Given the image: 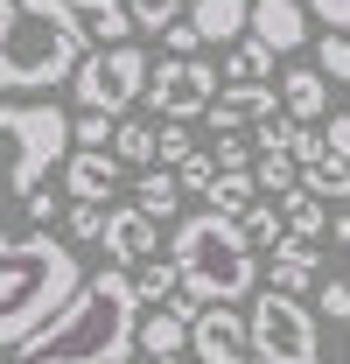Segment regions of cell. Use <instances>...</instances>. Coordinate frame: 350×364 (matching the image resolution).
Masks as SVG:
<instances>
[{"mask_svg":"<svg viewBox=\"0 0 350 364\" xmlns=\"http://www.w3.org/2000/svg\"><path fill=\"white\" fill-rule=\"evenodd\" d=\"M133 322H140V294H133L127 267L85 273L78 294L14 350L21 364H120L133 358Z\"/></svg>","mask_w":350,"mask_h":364,"instance_id":"cell-1","label":"cell"},{"mask_svg":"<svg viewBox=\"0 0 350 364\" xmlns=\"http://www.w3.org/2000/svg\"><path fill=\"white\" fill-rule=\"evenodd\" d=\"M78 252L49 231H0V350H21L70 294H78Z\"/></svg>","mask_w":350,"mask_h":364,"instance_id":"cell-2","label":"cell"},{"mask_svg":"<svg viewBox=\"0 0 350 364\" xmlns=\"http://www.w3.org/2000/svg\"><path fill=\"white\" fill-rule=\"evenodd\" d=\"M85 21L70 0H0V91H56L85 63Z\"/></svg>","mask_w":350,"mask_h":364,"instance_id":"cell-3","label":"cell"},{"mask_svg":"<svg viewBox=\"0 0 350 364\" xmlns=\"http://www.w3.org/2000/svg\"><path fill=\"white\" fill-rule=\"evenodd\" d=\"M169 259L182 267V287H196L203 301H245V294L260 287V259H253L238 218H224V210H211V203L175 225Z\"/></svg>","mask_w":350,"mask_h":364,"instance_id":"cell-4","label":"cell"},{"mask_svg":"<svg viewBox=\"0 0 350 364\" xmlns=\"http://www.w3.org/2000/svg\"><path fill=\"white\" fill-rule=\"evenodd\" d=\"M70 154V112L63 105H0V210H21V196L49 182Z\"/></svg>","mask_w":350,"mask_h":364,"instance_id":"cell-5","label":"cell"},{"mask_svg":"<svg viewBox=\"0 0 350 364\" xmlns=\"http://www.w3.org/2000/svg\"><path fill=\"white\" fill-rule=\"evenodd\" d=\"M253 358L266 364H322V336H315V309H302V294H280V287H253Z\"/></svg>","mask_w":350,"mask_h":364,"instance_id":"cell-6","label":"cell"},{"mask_svg":"<svg viewBox=\"0 0 350 364\" xmlns=\"http://www.w3.org/2000/svg\"><path fill=\"white\" fill-rule=\"evenodd\" d=\"M147 49H133V36L127 43H91L85 49V63L70 70V91H78V112H127L133 98L147 91Z\"/></svg>","mask_w":350,"mask_h":364,"instance_id":"cell-7","label":"cell"},{"mask_svg":"<svg viewBox=\"0 0 350 364\" xmlns=\"http://www.w3.org/2000/svg\"><path fill=\"white\" fill-rule=\"evenodd\" d=\"M218 98V70L203 56H169L147 70V105L154 119H203V105Z\"/></svg>","mask_w":350,"mask_h":364,"instance_id":"cell-8","label":"cell"},{"mask_svg":"<svg viewBox=\"0 0 350 364\" xmlns=\"http://www.w3.org/2000/svg\"><path fill=\"white\" fill-rule=\"evenodd\" d=\"M189 350H196V364H253L245 316H231V301H203L189 322Z\"/></svg>","mask_w":350,"mask_h":364,"instance_id":"cell-9","label":"cell"},{"mask_svg":"<svg viewBox=\"0 0 350 364\" xmlns=\"http://www.w3.org/2000/svg\"><path fill=\"white\" fill-rule=\"evenodd\" d=\"M105 252H112V267H140V259H154L161 252V218H147L140 203H105Z\"/></svg>","mask_w":350,"mask_h":364,"instance_id":"cell-10","label":"cell"},{"mask_svg":"<svg viewBox=\"0 0 350 364\" xmlns=\"http://www.w3.org/2000/svg\"><path fill=\"white\" fill-rule=\"evenodd\" d=\"M245 36H260L273 56H287V49L308 43V7L302 0H253L245 7Z\"/></svg>","mask_w":350,"mask_h":364,"instance_id":"cell-11","label":"cell"},{"mask_svg":"<svg viewBox=\"0 0 350 364\" xmlns=\"http://www.w3.org/2000/svg\"><path fill=\"white\" fill-rule=\"evenodd\" d=\"M63 189H70L78 203H112V189H120V154H105V147H70V154H63Z\"/></svg>","mask_w":350,"mask_h":364,"instance_id":"cell-12","label":"cell"},{"mask_svg":"<svg viewBox=\"0 0 350 364\" xmlns=\"http://www.w3.org/2000/svg\"><path fill=\"white\" fill-rule=\"evenodd\" d=\"M273 105H280L273 85H218V98L203 105V119H211L218 134H245V127H260Z\"/></svg>","mask_w":350,"mask_h":364,"instance_id":"cell-13","label":"cell"},{"mask_svg":"<svg viewBox=\"0 0 350 364\" xmlns=\"http://www.w3.org/2000/svg\"><path fill=\"white\" fill-rule=\"evenodd\" d=\"M280 112L287 119H302V127H322V112H329V77L308 63V70H287L280 77Z\"/></svg>","mask_w":350,"mask_h":364,"instance_id":"cell-14","label":"cell"},{"mask_svg":"<svg viewBox=\"0 0 350 364\" xmlns=\"http://www.w3.org/2000/svg\"><path fill=\"white\" fill-rule=\"evenodd\" d=\"M133 350H147V358H182V350H189V322L175 316V309H147V316L133 322Z\"/></svg>","mask_w":350,"mask_h":364,"instance_id":"cell-15","label":"cell"},{"mask_svg":"<svg viewBox=\"0 0 350 364\" xmlns=\"http://www.w3.org/2000/svg\"><path fill=\"white\" fill-rule=\"evenodd\" d=\"M273 287L280 294H302V287H315V238H280L273 245Z\"/></svg>","mask_w":350,"mask_h":364,"instance_id":"cell-16","label":"cell"},{"mask_svg":"<svg viewBox=\"0 0 350 364\" xmlns=\"http://www.w3.org/2000/svg\"><path fill=\"white\" fill-rule=\"evenodd\" d=\"M245 7L253 0H189V21L203 43H238L245 36Z\"/></svg>","mask_w":350,"mask_h":364,"instance_id":"cell-17","label":"cell"},{"mask_svg":"<svg viewBox=\"0 0 350 364\" xmlns=\"http://www.w3.org/2000/svg\"><path fill=\"white\" fill-rule=\"evenodd\" d=\"M70 14L85 21V36H91V43H127V36H133L127 0H70Z\"/></svg>","mask_w":350,"mask_h":364,"instance_id":"cell-18","label":"cell"},{"mask_svg":"<svg viewBox=\"0 0 350 364\" xmlns=\"http://www.w3.org/2000/svg\"><path fill=\"white\" fill-rule=\"evenodd\" d=\"M273 77V49L260 36H238V43H224V85H266Z\"/></svg>","mask_w":350,"mask_h":364,"instance_id":"cell-19","label":"cell"},{"mask_svg":"<svg viewBox=\"0 0 350 364\" xmlns=\"http://www.w3.org/2000/svg\"><path fill=\"white\" fill-rule=\"evenodd\" d=\"M127 273H133V294H140V309H161L175 287H182V267H175V259H161V252H154V259H140V267H127Z\"/></svg>","mask_w":350,"mask_h":364,"instance_id":"cell-20","label":"cell"},{"mask_svg":"<svg viewBox=\"0 0 350 364\" xmlns=\"http://www.w3.org/2000/svg\"><path fill=\"white\" fill-rule=\"evenodd\" d=\"M302 189H308V196H329V203H344V196H350V161L322 147L315 161H302Z\"/></svg>","mask_w":350,"mask_h":364,"instance_id":"cell-21","label":"cell"},{"mask_svg":"<svg viewBox=\"0 0 350 364\" xmlns=\"http://www.w3.org/2000/svg\"><path fill=\"white\" fill-rule=\"evenodd\" d=\"M273 203H280V225L295 231V238H322V225H329V218H322V196L287 189V196H273Z\"/></svg>","mask_w":350,"mask_h":364,"instance_id":"cell-22","label":"cell"},{"mask_svg":"<svg viewBox=\"0 0 350 364\" xmlns=\"http://www.w3.org/2000/svg\"><path fill=\"white\" fill-rule=\"evenodd\" d=\"M238 231H245V245H253V252H273V245H280V238H287V225H280V203H260V196H253V203H245V210H238Z\"/></svg>","mask_w":350,"mask_h":364,"instance_id":"cell-23","label":"cell"},{"mask_svg":"<svg viewBox=\"0 0 350 364\" xmlns=\"http://www.w3.org/2000/svg\"><path fill=\"white\" fill-rule=\"evenodd\" d=\"M253 196H260V189H253V168H218V182H211V196H203V203L224 210V218H238Z\"/></svg>","mask_w":350,"mask_h":364,"instance_id":"cell-24","label":"cell"},{"mask_svg":"<svg viewBox=\"0 0 350 364\" xmlns=\"http://www.w3.org/2000/svg\"><path fill=\"white\" fill-rule=\"evenodd\" d=\"M175 196H182V182H175L169 168H147L140 189H133V203H140L147 218H175Z\"/></svg>","mask_w":350,"mask_h":364,"instance_id":"cell-25","label":"cell"},{"mask_svg":"<svg viewBox=\"0 0 350 364\" xmlns=\"http://www.w3.org/2000/svg\"><path fill=\"white\" fill-rule=\"evenodd\" d=\"M295 161H287V154H280V147H266V154H253V189H260V196H287V189H295Z\"/></svg>","mask_w":350,"mask_h":364,"instance_id":"cell-26","label":"cell"},{"mask_svg":"<svg viewBox=\"0 0 350 364\" xmlns=\"http://www.w3.org/2000/svg\"><path fill=\"white\" fill-rule=\"evenodd\" d=\"M112 154H120V168L127 161H154V127L147 119H112Z\"/></svg>","mask_w":350,"mask_h":364,"instance_id":"cell-27","label":"cell"},{"mask_svg":"<svg viewBox=\"0 0 350 364\" xmlns=\"http://www.w3.org/2000/svg\"><path fill=\"white\" fill-rule=\"evenodd\" d=\"M315 70H322L329 85H350V28H322V43H315Z\"/></svg>","mask_w":350,"mask_h":364,"instance_id":"cell-28","label":"cell"},{"mask_svg":"<svg viewBox=\"0 0 350 364\" xmlns=\"http://www.w3.org/2000/svg\"><path fill=\"white\" fill-rule=\"evenodd\" d=\"M175 182H182L189 196H211V182H218V161H211V154H182V161H175Z\"/></svg>","mask_w":350,"mask_h":364,"instance_id":"cell-29","label":"cell"},{"mask_svg":"<svg viewBox=\"0 0 350 364\" xmlns=\"http://www.w3.org/2000/svg\"><path fill=\"white\" fill-rule=\"evenodd\" d=\"M112 140V112H70V147H105Z\"/></svg>","mask_w":350,"mask_h":364,"instance_id":"cell-30","label":"cell"},{"mask_svg":"<svg viewBox=\"0 0 350 364\" xmlns=\"http://www.w3.org/2000/svg\"><path fill=\"white\" fill-rule=\"evenodd\" d=\"M182 154H196V140H189V127L182 119H161V134H154V161H182Z\"/></svg>","mask_w":350,"mask_h":364,"instance_id":"cell-31","label":"cell"},{"mask_svg":"<svg viewBox=\"0 0 350 364\" xmlns=\"http://www.w3.org/2000/svg\"><path fill=\"white\" fill-rule=\"evenodd\" d=\"M127 14H133V28H154L161 36L175 14H182V0H127Z\"/></svg>","mask_w":350,"mask_h":364,"instance_id":"cell-32","label":"cell"},{"mask_svg":"<svg viewBox=\"0 0 350 364\" xmlns=\"http://www.w3.org/2000/svg\"><path fill=\"white\" fill-rule=\"evenodd\" d=\"M315 316L350 322V280H315Z\"/></svg>","mask_w":350,"mask_h":364,"instance_id":"cell-33","label":"cell"},{"mask_svg":"<svg viewBox=\"0 0 350 364\" xmlns=\"http://www.w3.org/2000/svg\"><path fill=\"white\" fill-rule=\"evenodd\" d=\"M253 154H260V147H253L245 134H218V147H211L218 168H253Z\"/></svg>","mask_w":350,"mask_h":364,"instance_id":"cell-34","label":"cell"},{"mask_svg":"<svg viewBox=\"0 0 350 364\" xmlns=\"http://www.w3.org/2000/svg\"><path fill=\"white\" fill-rule=\"evenodd\" d=\"M63 225H70V238H98V231H105V203H78V196H70Z\"/></svg>","mask_w":350,"mask_h":364,"instance_id":"cell-35","label":"cell"},{"mask_svg":"<svg viewBox=\"0 0 350 364\" xmlns=\"http://www.w3.org/2000/svg\"><path fill=\"white\" fill-rule=\"evenodd\" d=\"M161 43H169V56H196L203 36H196V21H189V14H175L169 28H161Z\"/></svg>","mask_w":350,"mask_h":364,"instance_id":"cell-36","label":"cell"},{"mask_svg":"<svg viewBox=\"0 0 350 364\" xmlns=\"http://www.w3.org/2000/svg\"><path fill=\"white\" fill-rule=\"evenodd\" d=\"M21 210H28V225H49V218H63V203H56V189H49V182H36V189L21 196Z\"/></svg>","mask_w":350,"mask_h":364,"instance_id":"cell-37","label":"cell"},{"mask_svg":"<svg viewBox=\"0 0 350 364\" xmlns=\"http://www.w3.org/2000/svg\"><path fill=\"white\" fill-rule=\"evenodd\" d=\"M322 147L350 161V112H322Z\"/></svg>","mask_w":350,"mask_h":364,"instance_id":"cell-38","label":"cell"},{"mask_svg":"<svg viewBox=\"0 0 350 364\" xmlns=\"http://www.w3.org/2000/svg\"><path fill=\"white\" fill-rule=\"evenodd\" d=\"M308 21H322V28H350V0H302Z\"/></svg>","mask_w":350,"mask_h":364,"instance_id":"cell-39","label":"cell"},{"mask_svg":"<svg viewBox=\"0 0 350 364\" xmlns=\"http://www.w3.org/2000/svg\"><path fill=\"white\" fill-rule=\"evenodd\" d=\"M322 231H329L336 245H350V218H329V225H322Z\"/></svg>","mask_w":350,"mask_h":364,"instance_id":"cell-40","label":"cell"},{"mask_svg":"<svg viewBox=\"0 0 350 364\" xmlns=\"http://www.w3.org/2000/svg\"><path fill=\"white\" fill-rule=\"evenodd\" d=\"M147 364H182V358H147Z\"/></svg>","mask_w":350,"mask_h":364,"instance_id":"cell-41","label":"cell"},{"mask_svg":"<svg viewBox=\"0 0 350 364\" xmlns=\"http://www.w3.org/2000/svg\"><path fill=\"white\" fill-rule=\"evenodd\" d=\"M253 364H266V358H253Z\"/></svg>","mask_w":350,"mask_h":364,"instance_id":"cell-42","label":"cell"}]
</instances>
